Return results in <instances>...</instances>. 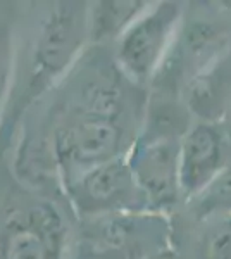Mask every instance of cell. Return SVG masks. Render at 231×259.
<instances>
[{
	"label": "cell",
	"instance_id": "cell-8",
	"mask_svg": "<svg viewBox=\"0 0 231 259\" xmlns=\"http://www.w3.org/2000/svg\"><path fill=\"white\" fill-rule=\"evenodd\" d=\"M150 2L135 0H102L88 7V31L90 45L100 47L102 44L117 41L123 33L135 23Z\"/></svg>",
	"mask_w": 231,
	"mask_h": 259
},
{
	"label": "cell",
	"instance_id": "cell-4",
	"mask_svg": "<svg viewBox=\"0 0 231 259\" xmlns=\"http://www.w3.org/2000/svg\"><path fill=\"white\" fill-rule=\"evenodd\" d=\"M183 24V4L150 2L135 23L117 38L112 52L116 66L135 85L149 90L173 49Z\"/></svg>",
	"mask_w": 231,
	"mask_h": 259
},
{
	"label": "cell",
	"instance_id": "cell-12",
	"mask_svg": "<svg viewBox=\"0 0 231 259\" xmlns=\"http://www.w3.org/2000/svg\"><path fill=\"white\" fill-rule=\"evenodd\" d=\"M162 259H173V254H171V256H166V257H162Z\"/></svg>",
	"mask_w": 231,
	"mask_h": 259
},
{
	"label": "cell",
	"instance_id": "cell-5",
	"mask_svg": "<svg viewBox=\"0 0 231 259\" xmlns=\"http://www.w3.org/2000/svg\"><path fill=\"white\" fill-rule=\"evenodd\" d=\"M62 197L79 221L123 212L150 211L128 156L102 162L66 183Z\"/></svg>",
	"mask_w": 231,
	"mask_h": 259
},
{
	"label": "cell",
	"instance_id": "cell-1",
	"mask_svg": "<svg viewBox=\"0 0 231 259\" xmlns=\"http://www.w3.org/2000/svg\"><path fill=\"white\" fill-rule=\"evenodd\" d=\"M49 97L43 116L24 119L18 132L45 142L62 189L94 166L128 156L144 126L147 90L129 81L99 47H88Z\"/></svg>",
	"mask_w": 231,
	"mask_h": 259
},
{
	"label": "cell",
	"instance_id": "cell-6",
	"mask_svg": "<svg viewBox=\"0 0 231 259\" xmlns=\"http://www.w3.org/2000/svg\"><path fill=\"white\" fill-rule=\"evenodd\" d=\"M179 140L140 133L128 154L138 187L154 212L169 214L183 200L179 189Z\"/></svg>",
	"mask_w": 231,
	"mask_h": 259
},
{
	"label": "cell",
	"instance_id": "cell-3",
	"mask_svg": "<svg viewBox=\"0 0 231 259\" xmlns=\"http://www.w3.org/2000/svg\"><path fill=\"white\" fill-rule=\"evenodd\" d=\"M73 232L54 200L33 194L0 214V259H71Z\"/></svg>",
	"mask_w": 231,
	"mask_h": 259
},
{
	"label": "cell",
	"instance_id": "cell-2",
	"mask_svg": "<svg viewBox=\"0 0 231 259\" xmlns=\"http://www.w3.org/2000/svg\"><path fill=\"white\" fill-rule=\"evenodd\" d=\"M86 2H50L18 23L9 95L0 121V152L11 149L26 116L66 80L90 47Z\"/></svg>",
	"mask_w": 231,
	"mask_h": 259
},
{
	"label": "cell",
	"instance_id": "cell-10",
	"mask_svg": "<svg viewBox=\"0 0 231 259\" xmlns=\"http://www.w3.org/2000/svg\"><path fill=\"white\" fill-rule=\"evenodd\" d=\"M188 206L192 207L195 218L204 221L231 212V162L202 194L188 202Z\"/></svg>",
	"mask_w": 231,
	"mask_h": 259
},
{
	"label": "cell",
	"instance_id": "cell-9",
	"mask_svg": "<svg viewBox=\"0 0 231 259\" xmlns=\"http://www.w3.org/2000/svg\"><path fill=\"white\" fill-rule=\"evenodd\" d=\"M18 23L19 9L16 7V4L0 2V121H2L7 95H9Z\"/></svg>",
	"mask_w": 231,
	"mask_h": 259
},
{
	"label": "cell",
	"instance_id": "cell-11",
	"mask_svg": "<svg viewBox=\"0 0 231 259\" xmlns=\"http://www.w3.org/2000/svg\"><path fill=\"white\" fill-rule=\"evenodd\" d=\"M193 259H231V212L205 220Z\"/></svg>",
	"mask_w": 231,
	"mask_h": 259
},
{
	"label": "cell",
	"instance_id": "cell-7",
	"mask_svg": "<svg viewBox=\"0 0 231 259\" xmlns=\"http://www.w3.org/2000/svg\"><path fill=\"white\" fill-rule=\"evenodd\" d=\"M231 161L228 144L216 123L197 121L179 140V189L190 202L207 189Z\"/></svg>",
	"mask_w": 231,
	"mask_h": 259
}]
</instances>
